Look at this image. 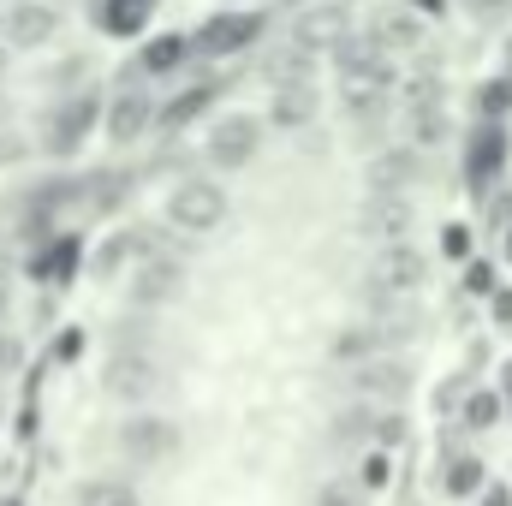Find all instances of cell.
I'll list each match as a JSON object with an SVG mask.
<instances>
[{
	"label": "cell",
	"mask_w": 512,
	"mask_h": 506,
	"mask_svg": "<svg viewBox=\"0 0 512 506\" xmlns=\"http://www.w3.org/2000/svg\"><path fill=\"white\" fill-rule=\"evenodd\" d=\"M262 30H268L262 6H221V12H209V18L191 30V54H203V60H233V54H245V48L262 42Z\"/></svg>",
	"instance_id": "obj_1"
},
{
	"label": "cell",
	"mask_w": 512,
	"mask_h": 506,
	"mask_svg": "<svg viewBox=\"0 0 512 506\" xmlns=\"http://www.w3.org/2000/svg\"><path fill=\"white\" fill-rule=\"evenodd\" d=\"M221 221H227V185H215V179H179L173 185V197H167V227L173 233L203 239Z\"/></svg>",
	"instance_id": "obj_2"
},
{
	"label": "cell",
	"mask_w": 512,
	"mask_h": 506,
	"mask_svg": "<svg viewBox=\"0 0 512 506\" xmlns=\"http://www.w3.org/2000/svg\"><path fill=\"white\" fill-rule=\"evenodd\" d=\"M96 126H102V96H96V90H72L66 102L48 108V120H42V149H48V155H78L84 137Z\"/></svg>",
	"instance_id": "obj_3"
},
{
	"label": "cell",
	"mask_w": 512,
	"mask_h": 506,
	"mask_svg": "<svg viewBox=\"0 0 512 506\" xmlns=\"http://www.w3.org/2000/svg\"><path fill=\"white\" fill-rule=\"evenodd\" d=\"M256 149H262V126H256V114H221L209 137H203V155H209V167L215 173H239V167H251Z\"/></svg>",
	"instance_id": "obj_4"
},
{
	"label": "cell",
	"mask_w": 512,
	"mask_h": 506,
	"mask_svg": "<svg viewBox=\"0 0 512 506\" xmlns=\"http://www.w3.org/2000/svg\"><path fill=\"white\" fill-rule=\"evenodd\" d=\"M429 280V256L417 251L411 239L382 245V256L370 262V298H411Z\"/></svg>",
	"instance_id": "obj_5"
},
{
	"label": "cell",
	"mask_w": 512,
	"mask_h": 506,
	"mask_svg": "<svg viewBox=\"0 0 512 506\" xmlns=\"http://www.w3.org/2000/svg\"><path fill=\"white\" fill-rule=\"evenodd\" d=\"M60 36V6H48V0H12L6 12H0V48L12 54H30V48H48Z\"/></svg>",
	"instance_id": "obj_6"
},
{
	"label": "cell",
	"mask_w": 512,
	"mask_h": 506,
	"mask_svg": "<svg viewBox=\"0 0 512 506\" xmlns=\"http://www.w3.org/2000/svg\"><path fill=\"white\" fill-rule=\"evenodd\" d=\"M120 453L131 465H167L179 453V423L173 417H155V411H137L120 423Z\"/></svg>",
	"instance_id": "obj_7"
},
{
	"label": "cell",
	"mask_w": 512,
	"mask_h": 506,
	"mask_svg": "<svg viewBox=\"0 0 512 506\" xmlns=\"http://www.w3.org/2000/svg\"><path fill=\"white\" fill-rule=\"evenodd\" d=\"M507 161H512V137H507V126H501V120H483V126L465 137V179H471V191L501 185Z\"/></svg>",
	"instance_id": "obj_8"
},
{
	"label": "cell",
	"mask_w": 512,
	"mask_h": 506,
	"mask_svg": "<svg viewBox=\"0 0 512 506\" xmlns=\"http://www.w3.org/2000/svg\"><path fill=\"white\" fill-rule=\"evenodd\" d=\"M149 126H155V96H149V90L126 84V90H114V96L102 102V137H108L114 149L149 137Z\"/></svg>",
	"instance_id": "obj_9"
},
{
	"label": "cell",
	"mask_w": 512,
	"mask_h": 506,
	"mask_svg": "<svg viewBox=\"0 0 512 506\" xmlns=\"http://www.w3.org/2000/svg\"><path fill=\"white\" fill-rule=\"evenodd\" d=\"M346 36H352L346 0H316V6H298V18H292V42L310 54H334Z\"/></svg>",
	"instance_id": "obj_10"
},
{
	"label": "cell",
	"mask_w": 512,
	"mask_h": 506,
	"mask_svg": "<svg viewBox=\"0 0 512 506\" xmlns=\"http://www.w3.org/2000/svg\"><path fill=\"white\" fill-rule=\"evenodd\" d=\"M126 292H131V304H143V310H155V304H173V298L185 292V268H179V256L143 251L137 274L126 280Z\"/></svg>",
	"instance_id": "obj_11"
},
{
	"label": "cell",
	"mask_w": 512,
	"mask_h": 506,
	"mask_svg": "<svg viewBox=\"0 0 512 506\" xmlns=\"http://www.w3.org/2000/svg\"><path fill=\"white\" fill-rule=\"evenodd\" d=\"M346 387L358 399H405L411 393V364L405 358H364V364H346Z\"/></svg>",
	"instance_id": "obj_12"
},
{
	"label": "cell",
	"mask_w": 512,
	"mask_h": 506,
	"mask_svg": "<svg viewBox=\"0 0 512 506\" xmlns=\"http://www.w3.org/2000/svg\"><path fill=\"white\" fill-rule=\"evenodd\" d=\"M102 387H108V399H149L161 387V364L149 352H114Z\"/></svg>",
	"instance_id": "obj_13"
},
{
	"label": "cell",
	"mask_w": 512,
	"mask_h": 506,
	"mask_svg": "<svg viewBox=\"0 0 512 506\" xmlns=\"http://www.w3.org/2000/svg\"><path fill=\"white\" fill-rule=\"evenodd\" d=\"M215 96H221V84H215V78H203V84L179 90L173 102H161V108H155V131H161V137H179L185 126H197V120L215 108Z\"/></svg>",
	"instance_id": "obj_14"
},
{
	"label": "cell",
	"mask_w": 512,
	"mask_h": 506,
	"mask_svg": "<svg viewBox=\"0 0 512 506\" xmlns=\"http://www.w3.org/2000/svg\"><path fill=\"white\" fill-rule=\"evenodd\" d=\"M334 435H340V441L364 435V441H376V447H393V441H405V417L376 411V405H352V411L334 417Z\"/></svg>",
	"instance_id": "obj_15"
},
{
	"label": "cell",
	"mask_w": 512,
	"mask_h": 506,
	"mask_svg": "<svg viewBox=\"0 0 512 506\" xmlns=\"http://www.w3.org/2000/svg\"><path fill=\"white\" fill-rule=\"evenodd\" d=\"M78 262H84V239H78V233H48V239H42V256L30 262V274L48 280V286H66V280L78 274Z\"/></svg>",
	"instance_id": "obj_16"
},
{
	"label": "cell",
	"mask_w": 512,
	"mask_h": 506,
	"mask_svg": "<svg viewBox=\"0 0 512 506\" xmlns=\"http://www.w3.org/2000/svg\"><path fill=\"white\" fill-rule=\"evenodd\" d=\"M358 233L376 245H399L411 233V203L405 197H370V209L358 215Z\"/></svg>",
	"instance_id": "obj_17"
},
{
	"label": "cell",
	"mask_w": 512,
	"mask_h": 506,
	"mask_svg": "<svg viewBox=\"0 0 512 506\" xmlns=\"http://www.w3.org/2000/svg\"><path fill=\"white\" fill-rule=\"evenodd\" d=\"M185 60H191V36H185V30L143 36V48H137V72H143V78H167V72H179Z\"/></svg>",
	"instance_id": "obj_18"
},
{
	"label": "cell",
	"mask_w": 512,
	"mask_h": 506,
	"mask_svg": "<svg viewBox=\"0 0 512 506\" xmlns=\"http://www.w3.org/2000/svg\"><path fill=\"white\" fill-rule=\"evenodd\" d=\"M417 173H423V161H417V149H411V143L382 149V155L370 161V191H376V197H399Z\"/></svg>",
	"instance_id": "obj_19"
},
{
	"label": "cell",
	"mask_w": 512,
	"mask_h": 506,
	"mask_svg": "<svg viewBox=\"0 0 512 506\" xmlns=\"http://www.w3.org/2000/svg\"><path fill=\"white\" fill-rule=\"evenodd\" d=\"M310 120H316V84H274V96H268V126L304 131Z\"/></svg>",
	"instance_id": "obj_20"
},
{
	"label": "cell",
	"mask_w": 512,
	"mask_h": 506,
	"mask_svg": "<svg viewBox=\"0 0 512 506\" xmlns=\"http://www.w3.org/2000/svg\"><path fill=\"white\" fill-rule=\"evenodd\" d=\"M155 6H161V0H102V6H96V24H102L114 42H137V36L149 30Z\"/></svg>",
	"instance_id": "obj_21"
},
{
	"label": "cell",
	"mask_w": 512,
	"mask_h": 506,
	"mask_svg": "<svg viewBox=\"0 0 512 506\" xmlns=\"http://www.w3.org/2000/svg\"><path fill=\"white\" fill-rule=\"evenodd\" d=\"M370 36H376V48H382L387 60H393V54H417V48H423V18L399 6V12L376 18V30H370Z\"/></svg>",
	"instance_id": "obj_22"
},
{
	"label": "cell",
	"mask_w": 512,
	"mask_h": 506,
	"mask_svg": "<svg viewBox=\"0 0 512 506\" xmlns=\"http://www.w3.org/2000/svg\"><path fill=\"white\" fill-rule=\"evenodd\" d=\"M387 352V334L376 322H358V328H346V334H334V346H328V358L346 370V364H364V358H382Z\"/></svg>",
	"instance_id": "obj_23"
},
{
	"label": "cell",
	"mask_w": 512,
	"mask_h": 506,
	"mask_svg": "<svg viewBox=\"0 0 512 506\" xmlns=\"http://www.w3.org/2000/svg\"><path fill=\"white\" fill-rule=\"evenodd\" d=\"M310 72H316V54L298 48V42H286V48H274V54L262 60V78H268V84H310Z\"/></svg>",
	"instance_id": "obj_24"
},
{
	"label": "cell",
	"mask_w": 512,
	"mask_h": 506,
	"mask_svg": "<svg viewBox=\"0 0 512 506\" xmlns=\"http://www.w3.org/2000/svg\"><path fill=\"white\" fill-rule=\"evenodd\" d=\"M405 143L423 155V149H435V143H447V108L441 102H429V108H405Z\"/></svg>",
	"instance_id": "obj_25"
},
{
	"label": "cell",
	"mask_w": 512,
	"mask_h": 506,
	"mask_svg": "<svg viewBox=\"0 0 512 506\" xmlns=\"http://www.w3.org/2000/svg\"><path fill=\"white\" fill-rule=\"evenodd\" d=\"M441 489H447L453 501L477 495V489H483V459H477V453H453V459H441Z\"/></svg>",
	"instance_id": "obj_26"
},
{
	"label": "cell",
	"mask_w": 512,
	"mask_h": 506,
	"mask_svg": "<svg viewBox=\"0 0 512 506\" xmlns=\"http://www.w3.org/2000/svg\"><path fill=\"white\" fill-rule=\"evenodd\" d=\"M507 114H512V72L483 78V84H477V120H501V126H507Z\"/></svg>",
	"instance_id": "obj_27"
},
{
	"label": "cell",
	"mask_w": 512,
	"mask_h": 506,
	"mask_svg": "<svg viewBox=\"0 0 512 506\" xmlns=\"http://www.w3.org/2000/svg\"><path fill=\"white\" fill-rule=\"evenodd\" d=\"M78 506H137V489L120 483V477H96L78 489Z\"/></svg>",
	"instance_id": "obj_28"
},
{
	"label": "cell",
	"mask_w": 512,
	"mask_h": 506,
	"mask_svg": "<svg viewBox=\"0 0 512 506\" xmlns=\"http://www.w3.org/2000/svg\"><path fill=\"white\" fill-rule=\"evenodd\" d=\"M501 411H507V399H501L495 387H483V393H471V399H465V429H495V423H501Z\"/></svg>",
	"instance_id": "obj_29"
},
{
	"label": "cell",
	"mask_w": 512,
	"mask_h": 506,
	"mask_svg": "<svg viewBox=\"0 0 512 506\" xmlns=\"http://www.w3.org/2000/svg\"><path fill=\"white\" fill-rule=\"evenodd\" d=\"M358 483H364V489H387V483H393L387 447H376V453H364V465H358Z\"/></svg>",
	"instance_id": "obj_30"
},
{
	"label": "cell",
	"mask_w": 512,
	"mask_h": 506,
	"mask_svg": "<svg viewBox=\"0 0 512 506\" xmlns=\"http://www.w3.org/2000/svg\"><path fill=\"white\" fill-rule=\"evenodd\" d=\"M441 256H453V262H471V227H465V221L441 227Z\"/></svg>",
	"instance_id": "obj_31"
},
{
	"label": "cell",
	"mask_w": 512,
	"mask_h": 506,
	"mask_svg": "<svg viewBox=\"0 0 512 506\" xmlns=\"http://www.w3.org/2000/svg\"><path fill=\"white\" fill-rule=\"evenodd\" d=\"M501 280H495V268L489 262H465V292H477V298H489Z\"/></svg>",
	"instance_id": "obj_32"
},
{
	"label": "cell",
	"mask_w": 512,
	"mask_h": 506,
	"mask_svg": "<svg viewBox=\"0 0 512 506\" xmlns=\"http://www.w3.org/2000/svg\"><path fill=\"white\" fill-rule=\"evenodd\" d=\"M131 245H137V239H108V245L96 251V274H114V268L126 262V251H131Z\"/></svg>",
	"instance_id": "obj_33"
},
{
	"label": "cell",
	"mask_w": 512,
	"mask_h": 506,
	"mask_svg": "<svg viewBox=\"0 0 512 506\" xmlns=\"http://www.w3.org/2000/svg\"><path fill=\"white\" fill-rule=\"evenodd\" d=\"M316 506H364V495H358L352 483H328V489L316 495Z\"/></svg>",
	"instance_id": "obj_34"
},
{
	"label": "cell",
	"mask_w": 512,
	"mask_h": 506,
	"mask_svg": "<svg viewBox=\"0 0 512 506\" xmlns=\"http://www.w3.org/2000/svg\"><path fill=\"white\" fill-rule=\"evenodd\" d=\"M489 227H495V233L512 227V191H495V197H489Z\"/></svg>",
	"instance_id": "obj_35"
},
{
	"label": "cell",
	"mask_w": 512,
	"mask_h": 506,
	"mask_svg": "<svg viewBox=\"0 0 512 506\" xmlns=\"http://www.w3.org/2000/svg\"><path fill=\"white\" fill-rule=\"evenodd\" d=\"M24 364V340L18 334H0V376H12Z\"/></svg>",
	"instance_id": "obj_36"
},
{
	"label": "cell",
	"mask_w": 512,
	"mask_h": 506,
	"mask_svg": "<svg viewBox=\"0 0 512 506\" xmlns=\"http://www.w3.org/2000/svg\"><path fill=\"white\" fill-rule=\"evenodd\" d=\"M78 352H84V334H78V328H66V334L54 340V358H60V364H72Z\"/></svg>",
	"instance_id": "obj_37"
},
{
	"label": "cell",
	"mask_w": 512,
	"mask_h": 506,
	"mask_svg": "<svg viewBox=\"0 0 512 506\" xmlns=\"http://www.w3.org/2000/svg\"><path fill=\"white\" fill-rule=\"evenodd\" d=\"M477 506H512V489L507 483H483L477 489Z\"/></svg>",
	"instance_id": "obj_38"
},
{
	"label": "cell",
	"mask_w": 512,
	"mask_h": 506,
	"mask_svg": "<svg viewBox=\"0 0 512 506\" xmlns=\"http://www.w3.org/2000/svg\"><path fill=\"white\" fill-rule=\"evenodd\" d=\"M489 310H495V322H501V328H512V292L495 286V292H489Z\"/></svg>",
	"instance_id": "obj_39"
},
{
	"label": "cell",
	"mask_w": 512,
	"mask_h": 506,
	"mask_svg": "<svg viewBox=\"0 0 512 506\" xmlns=\"http://www.w3.org/2000/svg\"><path fill=\"white\" fill-rule=\"evenodd\" d=\"M18 155H24V137H18V131H0V167L18 161Z\"/></svg>",
	"instance_id": "obj_40"
},
{
	"label": "cell",
	"mask_w": 512,
	"mask_h": 506,
	"mask_svg": "<svg viewBox=\"0 0 512 506\" xmlns=\"http://www.w3.org/2000/svg\"><path fill=\"white\" fill-rule=\"evenodd\" d=\"M405 12H417V18H441L447 0H405Z\"/></svg>",
	"instance_id": "obj_41"
},
{
	"label": "cell",
	"mask_w": 512,
	"mask_h": 506,
	"mask_svg": "<svg viewBox=\"0 0 512 506\" xmlns=\"http://www.w3.org/2000/svg\"><path fill=\"white\" fill-rule=\"evenodd\" d=\"M501 387H507V393H512V364H507V370H501Z\"/></svg>",
	"instance_id": "obj_42"
},
{
	"label": "cell",
	"mask_w": 512,
	"mask_h": 506,
	"mask_svg": "<svg viewBox=\"0 0 512 506\" xmlns=\"http://www.w3.org/2000/svg\"><path fill=\"white\" fill-rule=\"evenodd\" d=\"M0 316H6V280H0Z\"/></svg>",
	"instance_id": "obj_43"
},
{
	"label": "cell",
	"mask_w": 512,
	"mask_h": 506,
	"mask_svg": "<svg viewBox=\"0 0 512 506\" xmlns=\"http://www.w3.org/2000/svg\"><path fill=\"white\" fill-rule=\"evenodd\" d=\"M0 78H6V48H0Z\"/></svg>",
	"instance_id": "obj_44"
},
{
	"label": "cell",
	"mask_w": 512,
	"mask_h": 506,
	"mask_svg": "<svg viewBox=\"0 0 512 506\" xmlns=\"http://www.w3.org/2000/svg\"><path fill=\"white\" fill-rule=\"evenodd\" d=\"M507 262H512V227H507Z\"/></svg>",
	"instance_id": "obj_45"
},
{
	"label": "cell",
	"mask_w": 512,
	"mask_h": 506,
	"mask_svg": "<svg viewBox=\"0 0 512 506\" xmlns=\"http://www.w3.org/2000/svg\"><path fill=\"white\" fill-rule=\"evenodd\" d=\"M233 6H256V0H233Z\"/></svg>",
	"instance_id": "obj_46"
},
{
	"label": "cell",
	"mask_w": 512,
	"mask_h": 506,
	"mask_svg": "<svg viewBox=\"0 0 512 506\" xmlns=\"http://www.w3.org/2000/svg\"><path fill=\"white\" fill-rule=\"evenodd\" d=\"M507 72H512V48H507Z\"/></svg>",
	"instance_id": "obj_47"
},
{
	"label": "cell",
	"mask_w": 512,
	"mask_h": 506,
	"mask_svg": "<svg viewBox=\"0 0 512 506\" xmlns=\"http://www.w3.org/2000/svg\"><path fill=\"white\" fill-rule=\"evenodd\" d=\"M0 506H18V501H0Z\"/></svg>",
	"instance_id": "obj_48"
}]
</instances>
